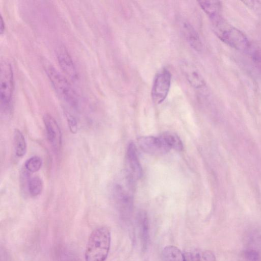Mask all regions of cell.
<instances>
[{
  "label": "cell",
  "mask_w": 261,
  "mask_h": 261,
  "mask_svg": "<svg viewBox=\"0 0 261 261\" xmlns=\"http://www.w3.org/2000/svg\"><path fill=\"white\" fill-rule=\"evenodd\" d=\"M138 144L144 152L152 155H162L170 149L161 136L141 137L138 139Z\"/></svg>",
  "instance_id": "obj_7"
},
{
  "label": "cell",
  "mask_w": 261,
  "mask_h": 261,
  "mask_svg": "<svg viewBox=\"0 0 261 261\" xmlns=\"http://www.w3.org/2000/svg\"><path fill=\"white\" fill-rule=\"evenodd\" d=\"M57 58L62 71L72 81H76L79 74L73 60L67 49L64 46L57 49Z\"/></svg>",
  "instance_id": "obj_10"
},
{
  "label": "cell",
  "mask_w": 261,
  "mask_h": 261,
  "mask_svg": "<svg viewBox=\"0 0 261 261\" xmlns=\"http://www.w3.org/2000/svg\"><path fill=\"white\" fill-rule=\"evenodd\" d=\"M172 75L167 68L162 69L155 77L152 89L153 101L157 104L162 103L169 91Z\"/></svg>",
  "instance_id": "obj_6"
},
{
  "label": "cell",
  "mask_w": 261,
  "mask_h": 261,
  "mask_svg": "<svg viewBox=\"0 0 261 261\" xmlns=\"http://www.w3.org/2000/svg\"><path fill=\"white\" fill-rule=\"evenodd\" d=\"M111 235L105 226L95 228L91 233L85 252L86 261H105L110 250Z\"/></svg>",
  "instance_id": "obj_2"
},
{
  "label": "cell",
  "mask_w": 261,
  "mask_h": 261,
  "mask_svg": "<svg viewBox=\"0 0 261 261\" xmlns=\"http://www.w3.org/2000/svg\"><path fill=\"white\" fill-rule=\"evenodd\" d=\"M0 24H1V25H0L1 34H3L5 31V22H4V21L2 17V16H1Z\"/></svg>",
  "instance_id": "obj_23"
},
{
  "label": "cell",
  "mask_w": 261,
  "mask_h": 261,
  "mask_svg": "<svg viewBox=\"0 0 261 261\" xmlns=\"http://www.w3.org/2000/svg\"><path fill=\"white\" fill-rule=\"evenodd\" d=\"M0 98L2 111H10L11 106L14 80L11 64L5 60L1 64Z\"/></svg>",
  "instance_id": "obj_5"
},
{
  "label": "cell",
  "mask_w": 261,
  "mask_h": 261,
  "mask_svg": "<svg viewBox=\"0 0 261 261\" xmlns=\"http://www.w3.org/2000/svg\"><path fill=\"white\" fill-rule=\"evenodd\" d=\"M201 8L209 17L211 21L221 16V4L217 1H200L198 2Z\"/></svg>",
  "instance_id": "obj_15"
},
{
  "label": "cell",
  "mask_w": 261,
  "mask_h": 261,
  "mask_svg": "<svg viewBox=\"0 0 261 261\" xmlns=\"http://www.w3.org/2000/svg\"><path fill=\"white\" fill-rule=\"evenodd\" d=\"M14 141L16 155L18 157L23 156L27 151V143L24 137L18 129L14 130Z\"/></svg>",
  "instance_id": "obj_18"
},
{
  "label": "cell",
  "mask_w": 261,
  "mask_h": 261,
  "mask_svg": "<svg viewBox=\"0 0 261 261\" xmlns=\"http://www.w3.org/2000/svg\"><path fill=\"white\" fill-rule=\"evenodd\" d=\"M181 32L189 44L196 51H200L202 48V44L199 36L193 26L188 22L181 24Z\"/></svg>",
  "instance_id": "obj_12"
},
{
  "label": "cell",
  "mask_w": 261,
  "mask_h": 261,
  "mask_svg": "<svg viewBox=\"0 0 261 261\" xmlns=\"http://www.w3.org/2000/svg\"><path fill=\"white\" fill-rule=\"evenodd\" d=\"M67 119L70 132L72 134L76 133L77 131V125L75 119L72 115L67 114Z\"/></svg>",
  "instance_id": "obj_22"
},
{
  "label": "cell",
  "mask_w": 261,
  "mask_h": 261,
  "mask_svg": "<svg viewBox=\"0 0 261 261\" xmlns=\"http://www.w3.org/2000/svg\"><path fill=\"white\" fill-rule=\"evenodd\" d=\"M180 66L186 79L193 87L201 89L205 87V81L193 65L188 62L184 61L181 62Z\"/></svg>",
  "instance_id": "obj_11"
},
{
  "label": "cell",
  "mask_w": 261,
  "mask_h": 261,
  "mask_svg": "<svg viewBox=\"0 0 261 261\" xmlns=\"http://www.w3.org/2000/svg\"><path fill=\"white\" fill-rule=\"evenodd\" d=\"M136 219L140 239L143 249H145L149 241L148 221L145 212L141 211L138 212Z\"/></svg>",
  "instance_id": "obj_13"
},
{
  "label": "cell",
  "mask_w": 261,
  "mask_h": 261,
  "mask_svg": "<svg viewBox=\"0 0 261 261\" xmlns=\"http://www.w3.org/2000/svg\"><path fill=\"white\" fill-rule=\"evenodd\" d=\"M42 164V160L40 157L34 156L26 161L24 167L28 171L33 173L38 171L40 169Z\"/></svg>",
  "instance_id": "obj_20"
},
{
  "label": "cell",
  "mask_w": 261,
  "mask_h": 261,
  "mask_svg": "<svg viewBox=\"0 0 261 261\" xmlns=\"http://www.w3.org/2000/svg\"><path fill=\"white\" fill-rule=\"evenodd\" d=\"M125 175L136 181L142 176V170L140 163L135 144L129 143L126 152Z\"/></svg>",
  "instance_id": "obj_8"
},
{
  "label": "cell",
  "mask_w": 261,
  "mask_h": 261,
  "mask_svg": "<svg viewBox=\"0 0 261 261\" xmlns=\"http://www.w3.org/2000/svg\"><path fill=\"white\" fill-rule=\"evenodd\" d=\"M161 137L170 149L172 148L177 151L182 150V143L179 137L175 133L166 132L161 134Z\"/></svg>",
  "instance_id": "obj_17"
},
{
  "label": "cell",
  "mask_w": 261,
  "mask_h": 261,
  "mask_svg": "<svg viewBox=\"0 0 261 261\" xmlns=\"http://www.w3.org/2000/svg\"><path fill=\"white\" fill-rule=\"evenodd\" d=\"M185 261H216L213 252L208 250L196 249L184 253Z\"/></svg>",
  "instance_id": "obj_14"
},
{
  "label": "cell",
  "mask_w": 261,
  "mask_h": 261,
  "mask_svg": "<svg viewBox=\"0 0 261 261\" xmlns=\"http://www.w3.org/2000/svg\"><path fill=\"white\" fill-rule=\"evenodd\" d=\"M28 188L30 194L33 196L39 195L42 192L43 182L37 176H33L28 180Z\"/></svg>",
  "instance_id": "obj_19"
},
{
  "label": "cell",
  "mask_w": 261,
  "mask_h": 261,
  "mask_svg": "<svg viewBox=\"0 0 261 261\" xmlns=\"http://www.w3.org/2000/svg\"><path fill=\"white\" fill-rule=\"evenodd\" d=\"M44 70L54 89L61 98L72 107L78 105L76 92L67 79L49 62L44 61Z\"/></svg>",
  "instance_id": "obj_3"
},
{
  "label": "cell",
  "mask_w": 261,
  "mask_h": 261,
  "mask_svg": "<svg viewBox=\"0 0 261 261\" xmlns=\"http://www.w3.org/2000/svg\"><path fill=\"white\" fill-rule=\"evenodd\" d=\"M243 255L248 261H259L260 258L257 250L252 248L246 249L243 252Z\"/></svg>",
  "instance_id": "obj_21"
},
{
  "label": "cell",
  "mask_w": 261,
  "mask_h": 261,
  "mask_svg": "<svg viewBox=\"0 0 261 261\" xmlns=\"http://www.w3.org/2000/svg\"><path fill=\"white\" fill-rule=\"evenodd\" d=\"M212 22L214 33L225 43L241 51H247L250 49L251 44L246 36L222 17Z\"/></svg>",
  "instance_id": "obj_1"
},
{
  "label": "cell",
  "mask_w": 261,
  "mask_h": 261,
  "mask_svg": "<svg viewBox=\"0 0 261 261\" xmlns=\"http://www.w3.org/2000/svg\"><path fill=\"white\" fill-rule=\"evenodd\" d=\"M47 139L53 149L58 152L62 146V134L60 128L54 118L49 114L43 117Z\"/></svg>",
  "instance_id": "obj_9"
},
{
  "label": "cell",
  "mask_w": 261,
  "mask_h": 261,
  "mask_svg": "<svg viewBox=\"0 0 261 261\" xmlns=\"http://www.w3.org/2000/svg\"><path fill=\"white\" fill-rule=\"evenodd\" d=\"M135 182L125 175L124 184H116L113 189V196L122 215L125 218H128L132 212L133 207V192Z\"/></svg>",
  "instance_id": "obj_4"
},
{
  "label": "cell",
  "mask_w": 261,
  "mask_h": 261,
  "mask_svg": "<svg viewBox=\"0 0 261 261\" xmlns=\"http://www.w3.org/2000/svg\"><path fill=\"white\" fill-rule=\"evenodd\" d=\"M163 261H185L184 253L173 246L165 247L162 252Z\"/></svg>",
  "instance_id": "obj_16"
}]
</instances>
